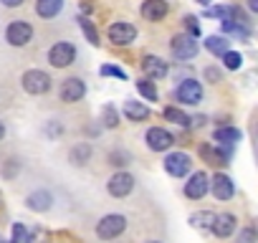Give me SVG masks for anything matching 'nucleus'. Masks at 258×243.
Masks as SVG:
<instances>
[{"instance_id":"nucleus-30","label":"nucleus","mask_w":258,"mask_h":243,"mask_svg":"<svg viewBox=\"0 0 258 243\" xmlns=\"http://www.w3.org/2000/svg\"><path fill=\"white\" fill-rule=\"evenodd\" d=\"M13 243H31V235H28V230H26L23 223H16L13 225Z\"/></svg>"},{"instance_id":"nucleus-40","label":"nucleus","mask_w":258,"mask_h":243,"mask_svg":"<svg viewBox=\"0 0 258 243\" xmlns=\"http://www.w3.org/2000/svg\"><path fill=\"white\" fill-rule=\"evenodd\" d=\"M198 3H200V6H210V0H198Z\"/></svg>"},{"instance_id":"nucleus-31","label":"nucleus","mask_w":258,"mask_h":243,"mask_svg":"<svg viewBox=\"0 0 258 243\" xmlns=\"http://www.w3.org/2000/svg\"><path fill=\"white\" fill-rule=\"evenodd\" d=\"M185 28H187V33H190L192 38H198V36H200V23H198V18H195V16H185Z\"/></svg>"},{"instance_id":"nucleus-41","label":"nucleus","mask_w":258,"mask_h":243,"mask_svg":"<svg viewBox=\"0 0 258 243\" xmlns=\"http://www.w3.org/2000/svg\"><path fill=\"white\" fill-rule=\"evenodd\" d=\"M147 243H162V240H147Z\"/></svg>"},{"instance_id":"nucleus-24","label":"nucleus","mask_w":258,"mask_h":243,"mask_svg":"<svg viewBox=\"0 0 258 243\" xmlns=\"http://www.w3.org/2000/svg\"><path fill=\"white\" fill-rule=\"evenodd\" d=\"M79 21V26H81V31H84V36H86V41L91 43V46H99V31H96V26L89 21V18H76Z\"/></svg>"},{"instance_id":"nucleus-1","label":"nucleus","mask_w":258,"mask_h":243,"mask_svg":"<svg viewBox=\"0 0 258 243\" xmlns=\"http://www.w3.org/2000/svg\"><path fill=\"white\" fill-rule=\"evenodd\" d=\"M170 51H172L175 58L190 61V58L198 56V38H192L190 33H177V36H172V41H170Z\"/></svg>"},{"instance_id":"nucleus-17","label":"nucleus","mask_w":258,"mask_h":243,"mask_svg":"<svg viewBox=\"0 0 258 243\" xmlns=\"http://www.w3.org/2000/svg\"><path fill=\"white\" fill-rule=\"evenodd\" d=\"M213 140H215V147H225V150H230L233 145L240 142V130H235V127H220V130H215Z\"/></svg>"},{"instance_id":"nucleus-15","label":"nucleus","mask_w":258,"mask_h":243,"mask_svg":"<svg viewBox=\"0 0 258 243\" xmlns=\"http://www.w3.org/2000/svg\"><path fill=\"white\" fill-rule=\"evenodd\" d=\"M210 190H213V195L218 200H230L235 195V185H233V180L228 175H215L210 180Z\"/></svg>"},{"instance_id":"nucleus-6","label":"nucleus","mask_w":258,"mask_h":243,"mask_svg":"<svg viewBox=\"0 0 258 243\" xmlns=\"http://www.w3.org/2000/svg\"><path fill=\"white\" fill-rule=\"evenodd\" d=\"M106 190L111 198H126L129 193L135 190V177L129 172H114L106 183Z\"/></svg>"},{"instance_id":"nucleus-33","label":"nucleus","mask_w":258,"mask_h":243,"mask_svg":"<svg viewBox=\"0 0 258 243\" xmlns=\"http://www.w3.org/2000/svg\"><path fill=\"white\" fill-rule=\"evenodd\" d=\"M228 11H230V6H218V8H208V11H205V16L225 21V18H228Z\"/></svg>"},{"instance_id":"nucleus-8","label":"nucleus","mask_w":258,"mask_h":243,"mask_svg":"<svg viewBox=\"0 0 258 243\" xmlns=\"http://www.w3.org/2000/svg\"><path fill=\"white\" fill-rule=\"evenodd\" d=\"M145 140H147V147L152 152H165V150H170L175 145V137L165 127H150L147 135H145Z\"/></svg>"},{"instance_id":"nucleus-39","label":"nucleus","mask_w":258,"mask_h":243,"mask_svg":"<svg viewBox=\"0 0 258 243\" xmlns=\"http://www.w3.org/2000/svg\"><path fill=\"white\" fill-rule=\"evenodd\" d=\"M3 137H6V125L0 122V140H3Z\"/></svg>"},{"instance_id":"nucleus-14","label":"nucleus","mask_w":258,"mask_h":243,"mask_svg":"<svg viewBox=\"0 0 258 243\" xmlns=\"http://www.w3.org/2000/svg\"><path fill=\"white\" fill-rule=\"evenodd\" d=\"M142 71L147 74L150 81H157V79H165L167 76V61H162L160 56H145L142 58Z\"/></svg>"},{"instance_id":"nucleus-12","label":"nucleus","mask_w":258,"mask_h":243,"mask_svg":"<svg viewBox=\"0 0 258 243\" xmlns=\"http://www.w3.org/2000/svg\"><path fill=\"white\" fill-rule=\"evenodd\" d=\"M140 13H142V18H145V21H150V23H160V21H165V18H167L170 8H167L165 0H145Z\"/></svg>"},{"instance_id":"nucleus-32","label":"nucleus","mask_w":258,"mask_h":243,"mask_svg":"<svg viewBox=\"0 0 258 243\" xmlns=\"http://www.w3.org/2000/svg\"><path fill=\"white\" fill-rule=\"evenodd\" d=\"M101 76H114V79H126V74L119 69V66H111V64H106V66H101Z\"/></svg>"},{"instance_id":"nucleus-5","label":"nucleus","mask_w":258,"mask_h":243,"mask_svg":"<svg viewBox=\"0 0 258 243\" xmlns=\"http://www.w3.org/2000/svg\"><path fill=\"white\" fill-rule=\"evenodd\" d=\"M74 58H76V48H74V43H69V41H58V43L51 46V51H48V64L56 66V69L71 66Z\"/></svg>"},{"instance_id":"nucleus-9","label":"nucleus","mask_w":258,"mask_h":243,"mask_svg":"<svg viewBox=\"0 0 258 243\" xmlns=\"http://www.w3.org/2000/svg\"><path fill=\"white\" fill-rule=\"evenodd\" d=\"M58 96H61V101H66V104H76V101H81V99L86 96V84H84L81 79L71 76V79H66V81L61 84Z\"/></svg>"},{"instance_id":"nucleus-2","label":"nucleus","mask_w":258,"mask_h":243,"mask_svg":"<svg viewBox=\"0 0 258 243\" xmlns=\"http://www.w3.org/2000/svg\"><path fill=\"white\" fill-rule=\"evenodd\" d=\"M21 84H23V89H26L28 94L41 96V94H46V91L51 89V76H48L46 71H41V69H28V71L23 74Z\"/></svg>"},{"instance_id":"nucleus-3","label":"nucleus","mask_w":258,"mask_h":243,"mask_svg":"<svg viewBox=\"0 0 258 243\" xmlns=\"http://www.w3.org/2000/svg\"><path fill=\"white\" fill-rule=\"evenodd\" d=\"M126 228V218L119 215V213H111V215H104L99 223H96V235L101 240H111L116 235H121Z\"/></svg>"},{"instance_id":"nucleus-22","label":"nucleus","mask_w":258,"mask_h":243,"mask_svg":"<svg viewBox=\"0 0 258 243\" xmlns=\"http://www.w3.org/2000/svg\"><path fill=\"white\" fill-rule=\"evenodd\" d=\"M205 48L213 56H223L225 51H230V41L225 36H210V38H205Z\"/></svg>"},{"instance_id":"nucleus-18","label":"nucleus","mask_w":258,"mask_h":243,"mask_svg":"<svg viewBox=\"0 0 258 243\" xmlns=\"http://www.w3.org/2000/svg\"><path fill=\"white\" fill-rule=\"evenodd\" d=\"M51 203H53V198H51V193H48V190H36V193H31V195L26 198V205H28L31 210H36V213L48 210V208H51Z\"/></svg>"},{"instance_id":"nucleus-21","label":"nucleus","mask_w":258,"mask_h":243,"mask_svg":"<svg viewBox=\"0 0 258 243\" xmlns=\"http://www.w3.org/2000/svg\"><path fill=\"white\" fill-rule=\"evenodd\" d=\"M124 114L132 119V122H142V119L150 116V109H147L142 101H126V104H124Z\"/></svg>"},{"instance_id":"nucleus-4","label":"nucleus","mask_w":258,"mask_h":243,"mask_svg":"<svg viewBox=\"0 0 258 243\" xmlns=\"http://www.w3.org/2000/svg\"><path fill=\"white\" fill-rule=\"evenodd\" d=\"M31 38H33V26L31 23H26V21H13V23H8V28H6V41L11 43V46H28L31 43Z\"/></svg>"},{"instance_id":"nucleus-35","label":"nucleus","mask_w":258,"mask_h":243,"mask_svg":"<svg viewBox=\"0 0 258 243\" xmlns=\"http://www.w3.org/2000/svg\"><path fill=\"white\" fill-rule=\"evenodd\" d=\"M205 79H210L213 84H218L220 81V71L218 69H205Z\"/></svg>"},{"instance_id":"nucleus-23","label":"nucleus","mask_w":258,"mask_h":243,"mask_svg":"<svg viewBox=\"0 0 258 243\" xmlns=\"http://www.w3.org/2000/svg\"><path fill=\"white\" fill-rule=\"evenodd\" d=\"M200 155L210 162V165H225L228 162V155H230V150H225V152H218V147L213 150L210 145H203L200 147Z\"/></svg>"},{"instance_id":"nucleus-29","label":"nucleus","mask_w":258,"mask_h":243,"mask_svg":"<svg viewBox=\"0 0 258 243\" xmlns=\"http://www.w3.org/2000/svg\"><path fill=\"white\" fill-rule=\"evenodd\" d=\"M223 64H225L228 71H235V69L243 66V56L235 53V51H225V53H223Z\"/></svg>"},{"instance_id":"nucleus-13","label":"nucleus","mask_w":258,"mask_h":243,"mask_svg":"<svg viewBox=\"0 0 258 243\" xmlns=\"http://www.w3.org/2000/svg\"><path fill=\"white\" fill-rule=\"evenodd\" d=\"M208 188H210V177H208L205 172H195V175H190V180L185 183V195H187L190 200H200V198L208 193Z\"/></svg>"},{"instance_id":"nucleus-42","label":"nucleus","mask_w":258,"mask_h":243,"mask_svg":"<svg viewBox=\"0 0 258 243\" xmlns=\"http://www.w3.org/2000/svg\"><path fill=\"white\" fill-rule=\"evenodd\" d=\"M0 243H6V240H0Z\"/></svg>"},{"instance_id":"nucleus-25","label":"nucleus","mask_w":258,"mask_h":243,"mask_svg":"<svg viewBox=\"0 0 258 243\" xmlns=\"http://www.w3.org/2000/svg\"><path fill=\"white\" fill-rule=\"evenodd\" d=\"M101 122H104V127H106V130H114V127L119 125V111H116L114 104H106V106H104V111H101Z\"/></svg>"},{"instance_id":"nucleus-26","label":"nucleus","mask_w":258,"mask_h":243,"mask_svg":"<svg viewBox=\"0 0 258 243\" xmlns=\"http://www.w3.org/2000/svg\"><path fill=\"white\" fill-rule=\"evenodd\" d=\"M137 91H140L147 101H157V86H155L150 79H140V81H137Z\"/></svg>"},{"instance_id":"nucleus-36","label":"nucleus","mask_w":258,"mask_h":243,"mask_svg":"<svg viewBox=\"0 0 258 243\" xmlns=\"http://www.w3.org/2000/svg\"><path fill=\"white\" fill-rule=\"evenodd\" d=\"M109 160H111V165H126V162H124V160H126V157H124V152H111V155H109Z\"/></svg>"},{"instance_id":"nucleus-10","label":"nucleus","mask_w":258,"mask_h":243,"mask_svg":"<svg viewBox=\"0 0 258 243\" xmlns=\"http://www.w3.org/2000/svg\"><path fill=\"white\" fill-rule=\"evenodd\" d=\"M190 167H192V160H190V155H185V152H170V155L165 157V170H167V175H172V177H185V175L190 172Z\"/></svg>"},{"instance_id":"nucleus-19","label":"nucleus","mask_w":258,"mask_h":243,"mask_svg":"<svg viewBox=\"0 0 258 243\" xmlns=\"http://www.w3.org/2000/svg\"><path fill=\"white\" fill-rule=\"evenodd\" d=\"M63 11V0H36V13L41 18H56Z\"/></svg>"},{"instance_id":"nucleus-28","label":"nucleus","mask_w":258,"mask_h":243,"mask_svg":"<svg viewBox=\"0 0 258 243\" xmlns=\"http://www.w3.org/2000/svg\"><path fill=\"white\" fill-rule=\"evenodd\" d=\"M213 213H208V210H203V213H195L192 218H190V223L195 225V228H203V230H210V225H213Z\"/></svg>"},{"instance_id":"nucleus-27","label":"nucleus","mask_w":258,"mask_h":243,"mask_svg":"<svg viewBox=\"0 0 258 243\" xmlns=\"http://www.w3.org/2000/svg\"><path fill=\"white\" fill-rule=\"evenodd\" d=\"M165 116H167L170 122H175V125H180V127H187L190 122H192L185 111H180V109H175V106H167V109H165Z\"/></svg>"},{"instance_id":"nucleus-7","label":"nucleus","mask_w":258,"mask_h":243,"mask_svg":"<svg viewBox=\"0 0 258 243\" xmlns=\"http://www.w3.org/2000/svg\"><path fill=\"white\" fill-rule=\"evenodd\" d=\"M175 96H177V101H182V104H200L203 101V84L198 81V79H185L180 86H177V91H175Z\"/></svg>"},{"instance_id":"nucleus-37","label":"nucleus","mask_w":258,"mask_h":243,"mask_svg":"<svg viewBox=\"0 0 258 243\" xmlns=\"http://www.w3.org/2000/svg\"><path fill=\"white\" fill-rule=\"evenodd\" d=\"M0 3H3L6 8H18V6H23L26 0H0Z\"/></svg>"},{"instance_id":"nucleus-11","label":"nucleus","mask_w":258,"mask_h":243,"mask_svg":"<svg viewBox=\"0 0 258 243\" xmlns=\"http://www.w3.org/2000/svg\"><path fill=\"white\" fill-rule=\"evenodd\" d=\"M137 38V28L132 23H111L109 26V41L114 46H129Z\"/></svg>"},{"instance_id":"nucleus-16","label":"nucleus","mask_w":258,"mask_h":243,"mask_svg":"<svg viewBox=\"0 0 258 243\" xmlns=\"http://www.w3.org/2000/svg\"><path fill=\"white\" fill-rule=\"evenodd\" d=\"M235 225H238V223H235V215H233V213H220V215L213 218L210 230H213L218 238H228V235H233Z\"/></svg>"},{"instance_id":"nucleus-34","label":"nucleus","mask_w":258,"mask_h":243,"mask_svg":"<svg viewBox=\"0 0 258 243\" xmlns=\"http://www.w3.org/2000/svg\"><path fill=\"white\" fill-rule=\"evenodd\" d=\"M238 243H255V230L253 228H243L238 233Z\"/></svg>"},{"instance_id":"nucleus-20","label":"nucleus","mask_w":258,"mask_h":243,"mask_svg":"<svg viewBox=\"0 0 258 243\" xmlns=\"http://www.w3.org/2000/svg\"><path fill=\"white\" fill-rule=\"evenodd\" d=\"M69 160H71V165H79V167H84V165L91 160V145H86V142H79L76 147H71V152H69Z\"/></svg>"},{"instance_id":"nucleus-38","label":"nucleus","mask_w":258,"mask_h":243,"mask_svg":"<svg viewBox=\"0 0 258 243\" xmlns=\"http://www.w3.org/2000/svg\"><path fill=\"white\" fill-rule=\"evenodd\" d=\"M248 8L250 11H258V0H248Z\"/></svg>"}]
</instances>
